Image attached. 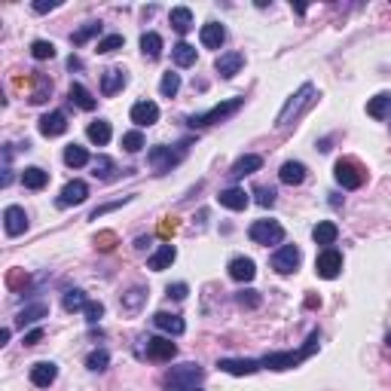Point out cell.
Instances as JSON below:
<instances>
[{
  "mask_svg": "<svg viewBox=\"0 0 391 391\" xmlns=\"http://www.w3.org/2000/svg\"><path fill=\"white\" fill-rule=\"evenodd\" d=\"M10 336H12V330H10V327H3V330H0V345H3V342H10Z\"/></svg>",
  "mask_w": 391,
  "mask_h": 391,
  "instance_id": "57",
  "label": "cell"
},
{
  "mask_svg": "<svg viewBox=\"0 0 391 391\" xmlns=\"http://www.w3.org/2000/svg\"><path fill=\"white\" fill-rule=\"evenodd\" d=\"M247 236H251L254 245H282L284 242V226L278 224V220H254L251 230H247Z\"/></svg>",
  "mask_w": 391,
  "mask_h": 391,
  "instance_id": "7",
  "label": "cell"
},
{
  "mask_svg": "<svg viewBox=\"0 0 391 391\" xmlns=\"http://www.w3.org/2000/svg\"><path fill=\"white\" fill-rule=\"evenodd\" d=\"M254 196H257V205H263V208H272L275 205V199H278V193L272 190V187H257Z\"/></svg>",
  "mask_w": 391,
  "mask_h": 391,
  "instance_id": "50",
  "label": "cell"
},
{
  "mask_svg": "<svg viewBox=\"0 0 391 391\" xmlns=\"http://www.w3.org/2000/svg\"><path fill=\"white\" fill-rule=\"evenodd\" d=\"M43 340V327H34V330H28V334H25V345H37Z\"/></svg>",
  "mask_w": 391,
  "mask_h": 391,
  "instance_id": "54",
  "label": "cell"
},
{
  "mask_svg": "<svg viewBox=\"0 0 391 391\" xmlns=\"http://www.w3.org/2000/svg\"><path fill=\"white\" fill-rule=\"evenodd\" d=\"M34 83H37V86H34V92H31L28 101L31 104H43L52 95V80H49V77H43V74H34Z\"/></svg>",
  "mask_w": 391,
  "mask_h": 391,
  "instance_id": "37",
  "label": "cell"
},
{
  "mask_svg": "<svg viewBox=\"0 0 391 391\" xmlns=\"http://www.w3.org/2000/svg\"><path fill=\"white\" fill-rule=\"evenodd\" d=\"M6 288L10 291H25L28 288V272L25 269H10L6 272Z\"/></svg>",
  "mask_w": 391,
  "mask_h": 391,
  "instance_id": "46",
  "label": "cell"
},
{
  "mask_svg": "<svg viewBox=\"0 0 391 391\" xmlns=\"http://www.w3.org/2000/svg\"><path fill=\"white\" fill-rule=\"evenodd\" d=\"M37 129H40L43 138H58V135L68 132V116L62 113V110H52V113L40 116V122H37Z\"/></svg>",
  "mask_w": 391,
  "mask_h": 391,
  "instance_id": "13",
  "label": "cell"
},
{
  "mask_svg": "<svg viewBox=\"0 0 391 391\" xmlns=\"http://www.w3.org/2000/svg\"><path fill=\"white\" fill-rule=\"evenodd\" d=\"M22 184L28 187V190H43V187L49 184V172H43V168L31 165L22 172Z\"/></svg>",
  "mask_w": 391,
  "mask_h": 391,
  "instance_id": "34",
  "label": "cell"
},
{
  "mask_svg": "<svg viewBox=\"0 0 391 391\" xmlns=\"http://www.w3.org/2000/svg\"><path fill=\"white\" fill-rule=\"evenodd\" d=\"M242 64H245L242 52H224V55H217V62H214V70H217L224 80H232V77L242 70Z\"/></svg>",
  "mask_w": 391,
  "mask_h": 391,
  "instance_id": "19",
  "label": "cell"
},
{
  "mask_svg": "<svg viewBox=\"0 0 391 391\" xmlns=\"http://www.w3.org/2000/svg\"><path fill=\"white\" fill-rule=\"evenodd\" d=\"M217 202L224 208H230V211H245V208L251 205V199H247V193L242 190V187H226V190H220Z\"/></svg>",
  "mask_w": 391,
  "mask_h": 391,
  "instance_id": "21",
  "label": "cell"
},
{
  "mask_svg": "<svg viewBox=\"0 0 391 391\" xmlns=\"http://www.w3.org/2000/svg\"><path fill=\"white\" fill-rule=\"evenodd\" d=\"M86 303H89V299H86V293H83L80 288H74V291H68V293H64V299H62V309H64V312H83V309H86Z\"/></svg>",
  "mask_w": 391,
  "mask_h": 391,
  "instance_id": "38",
  "label": "cell"
},
{
  "mask_svg": "<svg viewBox=\"0 0 391 391\" xmlns=\"http://www.w3.org/2000/svg\"><path fill=\"white\" fill-rule=\"evenodd\" d=\"M174 232H178V220H174V217H165V220L159 224V236H162V239H172Z\"/></svg>",
  "mask_w": 391,
  "mask_h": 391,
  "instance_id": "53",
  "label": "cell"
},
{
  "mask_svg": "<svg viewBox=\"0 0 391 391\" xmlns=\"http://www.w3.org/2000/svg\"><path fill=\"white\" fill-rule=\"evenodd\" d=\"M107 364H110V355L104 349H95L92 355L86 358V367L92 370V373H101V370H107Z\"/></svg>",
  "mask_w": 391,
  "mask_h": 391,
  "instance_id": "45",
  "label": "cell"
},
{
  "mask_svg": "<svg viewBox=\"0 0 391 391\" xmlns=\"http://www.w3.org/2000/svg\"><path fill=\"white\" fill-rule=\"evenodd\" d=\"M132 202V196H122L120 202H107V205H101V208H95L92 214H89V220H98V217H104V214H110V211H116V208H122V205H129Z\"/></svg>",
  "mask_w": 391,
  "mask_h": 391,
  "instance_id": "49",
  "label": "cell"
},
{
  "mask_svg": "<svg viewBox=\"0 0 391 391\" xmlns=\"http://www.w3.org/2000/svg\"><path fill=\"white\" fill-rule=\"evenodd\" d=\"M386 345H388V349H391V334H388V336H386Z\"/></svg>",
  "mask_w": 391,
  "mask_h": 391,
  "instance_id": "59",
  "label": "cell"
},
{
  "mask_svg": "<svg viewBox=\"0 0 391 391\" xmlns=\"http://www.w3.org/2000/svg\"><path fill=\"white\" fill-rule=\"evenodd\" d=\"M205 379V370L199 364H180L172 367L165 373V388L168 391H180V388H199V382Z\"/></svg>",
  "mask_w": 391,
  "mask_h": 391,
  "instance_id": "4",
  "label": "cell"
},
{
  "mask_svg": "<svg viewBox=\"0 0 391 391\" xmlns=\"http://www.w3.org/2000/svg\"><path fill=\"white\" fill-rule=\"evenodd\" d=\"M126 46V37L122 34H107V37H101V40H98V52H101V55H107V52H116V49H122Z\"/></svg>",
  "mask_w": 391,
  "mask_h": 391,
  "instance_id": "41",
  "label": "cell"
},
{
  "mask_svg": "<svg viewBox=\"0 0 391 391\" xmlns=\"http://www.w3.org/2000/svg\"><path fill=\"white\" fill-rule=\"evenodd\" d=\"M55 0H49V3H46V0H37V3L34 6H31V10H34V12H40V16H43V12H49V10H55Z\"/></svg>",
  "mask_w": 391,
  "mask_h": 391,
  "instance_id": "55",
  "label": "cell"
},
{
  "mask_svg": "<svg viewBox=\"0 0 391 391\" xmlns=\"http://www.w3.org/2000/svg\"><path fill=\"white\" fill-rule=\"evenodd\" d=\"M226 269H230L232 282H245V284L254 282V275H257V263H254L251 257H232Z\"/></svg>",
  "mask_w": 391,
  "mask_h": 391,
  "instance_id": "20",
  "label": "cell"
},
{
  "mask_svg": "<svg viewBox=\"0 0 391 391\" xmlns=\"http://www.w3.org/2000/svg\"><path fill=\"white\" fill-rule=\"evenodd\" d=\"M178 355V345L165 336H150L147 340V358L150 361H172Z\"/></svg>",
  "mask_w": 391,
  "mask_h": 391,
  "instance_id": "16",
  "label": "cell"
},
{
  "mask_svg": "<svg viewBox=\"0 0 391 391\" xmlns=\"http://www.w3.org/2000/svg\"><path fill=\"white\" fill-rule=\"evenodd\" d=\"M299 263H303V254H299L297 245H282L275 254H272V269H275L278 275H291V272H297Z\"/></svg>",
  "mask_w": 391,
  "mask_h": 391,
  "instance_id": "8",
  "label": "cell"
},
{
  "mask_svg": "<svg viewBox=\"0 0 391 391\" xmlns=\"http://www.w3.org/2000/svg\"><path fill=\"white\" fill-rule=\"evenodd\" d=\"M168 22H172V28L178 31V34H190V31H193V12H190V6H174V10L168 12Z\"/></svg>",
  "mask_w": 391,
  "mask_h": 391,
  "instance_id": "27",
  "label": "cell"
},
{
  "mask_svg": "<svg viewBox=\"0 0 391 391\" xmlns=\"http://www.w3.org/2000/svg\"><path fill=\"white\" fill-rule=\"evenodd\" d=\"M31 55H34L37 62L55 58V43H52V40H34V43H31Z\"/></svg>",
  "mask_w": 391,
  "mask_h": 391,
  "instance_id": "43",
  "label": "cell"
},
{
  "mask_svg": "<svg viewBox=\"0 0 391 391\" xmlns=\"http://www.w3.org/2000/svg\"><path fill=\"white\" fill-rule=\"evenodd\" d=\"M153 327L162 330V334H168V336H180L187 330V321L180 315H174V312H156Z\"/></svg>",
  "mask_w": 391,
  "mask_h": 391,
  "instance_id": "14",
  "label": "cell"
},
{
  "mask_svg": "<svg viewBox=\"0 0 391 391\" xmlns=\"http://www.w3.org/2000/svg\"><path fill=\"white\" fill-rule=\"evenodd\" d=\"M147 245H150V239H144V236H141V239H135V247H138V251H144Z\"/></svg>",
  "mask_w": 391,
  "mask_h": 391,
  "instance_id": "58",
  "label": "cell"
},
{
  "mask_svg": "<svg viewBox=\"0 0 391 391\" xmlns=\"http://www.w3.org/2000/svg\"><path fill=\"white\" fill-rule=\"evenodd\" d=\"M141 52H144L147 62H156V58L162 55V37L156 34V31H147V34L141 37Z\"/></svg>",
  "mask_w": 391,
  "mask_h": 391,
  "instance_id": "35",
  "label": "cell"
},
{
  "mask_svg": "<svg viewBox=\"0 0 391 391\" xmlns=\"http://www.w3.org/2000/svg\"><path fill=\"white\" fill-rule=\"evenodd\" d=\"M168 297H172V299H187V293H190V288H187V284L184 282H174V284H168Z\"/></svg>",
  "mask_w": 391,
  "mask_h": 391,
  "instance_id": "52",
  "label": "cell"
},
{
  "mask_svg": "<svg viewBox=\"0 0 391 391\" xmlns=\"http://www.w3.org/2000/svg\"><path fill=\"white\" fill-rule=\"evenodd\" d=\"M217 367L230 376H254L257 370H263V361H254V358H220Z\"/></svg>",
  "mask_w": 391,
  "mask_h": 391,
  "instance_id": "10",
  "label": "cell"
},
{
  "mask_svg": "<svg viewBox=\"0 0 391 391\" xmlns=\"http://www.w3.org/2000/svg\"><path fill=\"white\" fill-rule=\"evenodd\" d=\"M98 34H101V22H86L74 37H70V43H74V46H83V43L92 40V37H98Z\"/></svg>",
  "mask_w": 391,
  "mask_h": 391,
  "instance_id": "40",
  "label": "cell"
},
{
  "mask_svg": "<svg viewBox=\"0 0 391 391\" xmlns=\"http://www.w3.org/2000/svg\"><path fill=\"white\" fill-rule=\"evenodd\" d=\"M236 303L245 306V309H257V306H260V293L257 291H239L236 293Z\"/></svg>",
  "mask_w": 391,
  "mask_h": 391,
  "instance_id": "51",
  "label": "cell"
},
{
  "mask_svg": "<svg viewBox=\"0 0 391 391\" xmlns=\"http://www.w3.org/2000/svg\"><path fill=\"white\" fill-rule=\"evenodd\" d=\"M334 178L342 190H358L367 180V172H364V165L358 159H340L334 165Z\"/></svg>",
  "mask_w": 391,
  "mask_h": 391,
  "instance_id": "6",
  "label": "cell"
},
{
  "mask_svg": "<svg viewBox=\"0 0 391 391\" xmlns=\"http://www.w3.org/2000/svg\"><path fill=\"white\" fill-rule=\"evenodd\" d=\"M64 165H68V168L89 165V150L80 147V144H68V147H64Z\"/></svg>",
  "mask_w": 391,
  "mask_h": 391,
  "instance_id": "36",
  "label": "cell"
},
{
  "mask_svg": "<svg viewBox=\"0 0 391 391\" xmlns=\"http://www.w3.org/2000/svg\"><path fill=\"white\" fill-rule=\"evenodd\" d=\"M95 165V178H101V180H110L113 178V172H116V165H113V159H110V156H98V159L92 162Z\"/></svg>",
  "mask_w": 391,
  "mask_h": 391,
  "instance_id": "44",
  "label": "cell"
},
{
  "mask_svg": "<svg viewBox=\"0 0 391 391\" xmlns=\"http://www.w3.org/2000/svg\"><path fill=\"white\" fill-rule=\"evenodd\" d=\"M126 83H129V74L122 68H107L101 74V95L104 98H110V95H116V92H122L126 89Z\"/></svg>",
  "mask_w": 391,
  "mask_h": 391,
  "instance_id": "15",
  "label": "cell"
},
{
  "mask_svg": "<svg viewBox=\"0 0 391 391\" xmlns=\"http://www.w3.org/2000/svg\"><path fill=\"white\" fill-rule=\"evenodd\" d=\"M110 135H113V129H110L107 120H95V122H89V129H86V138L92 141V144H98V147L107 144Z\"/></svg>",
  "mask_w": 391,
  "mask_h": 391,
  "instance_id": "32",
  "label": "cell"
},
{
  "mask_svg": "<svg viewBox=\"0 0 391 391\" xmlns=\"http://www.w3.org/2000/svg\"><path fill=\"white\" fill-rule=\"evenodd\" d=\"M278 178H282V184H288V187H299L306 180V165L303 162H284L282 165V172H278Z\"/></svg>",
  "mask_w": 391,
  "mask_h": 391,
  "instance_id": "28",
  "label": "cell"
},
{
  "mask_svg": "<svg viewBox=\"0 0 391 391\" xmlns=\"http://www.w3.org/2000/svg\"><path fill=\"white\" fill-rule=\"evenodd\" d=\"M147 303V288H132L129 293H122V299H120V309L122 312H129V315H138L141 312V306Z\"/></svg>",
  "mask_w": 391,
  "mask_h": 391,
  "instance_id": "26",
  "label": "cell"
},
{
  "mask_svg": "<svg viewBox=\"0 0 391 391\" xmlns=\"http://www.w3.org/2000/svg\"><path fill=\"white\" fill-rule=\"evenodd\" d=\"M260 168H263V156H257V153H245V156H239V159L232 162L230 178H232V180H242V178H247V174L260 172Z\"/></svg>",
  "mask_w": 391,
  "mask_h": 391,
  "instance_id": "17",
  "label": "cell"
},
{
  "mask_svg": "<svg viewBox=\"0 0 391 391\" xmlns=\"http://www.w3.org/2000/svg\"><path fill=\"white\" fill-rule=\"evenodd\" d=\"M132 122L138 129H144V126H153V122H159V104H153V101H138V104H132Z\"/></svg>",
  "mask_w": 391,
  "mask_h": 391,
  "instance_id": "18",
  "label": "cell"
},
{
  "mask_svg": "<svg viewBox=\"0 0 391 391\" xmlns=\"http://www.w3.org/2000/svg\"><path fill=\"white\" fill-rule=\"evenodd\" d=\"M242 104H245V98H242V95H236V98H230V101H220V104H214V107H211V110H205V113H193L187 122H190L193 129L217 126V122L230 120L232 113H239V110H242Z\"/></svg>",
  "mask_w": 391,
  "mask_h": 391,
  "instance_id": "2",
  "label": "cell"
},
{
  "mask_svg": "<svg viewBox=\"0 0 391 391\" xmlns=\"http://www.w3.org/2000/svg\"><path fill=\"white\" fill-rule=\"evenodd\" d=\"M55 379H58V367L52 361H40V364H34V367H31V386L49 388Z\"/></svg>",
  "mask_w": 391,
  "mask_h": 391,
  "instance_id": "22",
  "label": "cell"
},
{
  "mask_svg": "<svg viewBox=\"0 0 391 391\" xmlns=\"http://www.w3.org/2000/svg\"><path fill=\"white\" fill-rule=\"evenodd\" d=\"M199 40H202V46H205V49H220V46H224V40H226V28L220 22L202 25Z\"/></svg>",
  "mask_w": 391,
  "mask_h": 391,
  "instance_id": "23",
  "label": "cell"
},
{
  "mask_svg": "<svg viewBox=\"0 0 391 391\" xmlns=\"http://www.w3.org/2000/svg\"><path fill=\"white\" fill-rule=\"evenodd\" d=\"M367 113L373 116V120H386V116H391V92H379V95L370 98Z\"/></svg>",
  "mask_w": 391,
  "mask_h": 391,
  "instance_id": "30",
  "label": "cell"
},
{
  "mask_svg": "<svg viewBox=\"0 0 391 391\" xmlns=\"http://www.w3.org/2000/svg\"><path fill=\"white\" fill-rule=\"evenodd\" d=\"M3 230L6 236H22L25 230H28V214H25L22 205H6L3 208Z\"/></svg>",
  "mask_w": 391,
  "mask_h": 391,
  "instance_id": "12",
  "label": "cell"
},
{
  "mask_svg": "<svg viewBox=\"0 0 391 391\" xmlns=\"http://www.w3.org/2000/svg\"><path fill=\"white\" fill-rule=\"evenodd\" d=\"M312 101H315V86H312V83H303V86L297 89V95H291V101L282 107V113H278L275 126H278V129L291 126V120H297V116H299V110H303V107H309Z\"/></svg>",
  "mask_w": 391,
  "mask_h": 391,
  "instance_id": "5",
  "label": "cell"
},
{
  "mask_svg": "<svg viewBox=\"0 0 391 391\" xmlns=\"http://www.w3.org/2000/svg\"><path fill=\"white\" fill-rule=\"evenodd\" d=\"M46 315H49V306H46V303L25 306V309L18 312L16 324H18V327H28V324H37V321H40V318H46Z\"/></svg>",
  "mask_w": 391,
  "mask_h": 391,
  "instance_id": "29",
  "label": "cell"
},
{
  "mask_svg": "<svg viewBox=\"0 0 391 391\" xmlns=\"http://www.w3.org/2000/svg\"><path fill=\"white\" fill-rule=\"evenodd\" d=\"M86 199H89V184H86V180H68L64 190L58 193L55 205L58 208H70V205H83Z\"/></svg>",
  "mask_w": 391,
  "mask_h": 391,
  "instance_id": "11",
  "label": "cell"
},
{
  "mask_svg": "<svg viewBox=\"0 0 391 391\" xmlns=\"http://www.w3.org/2000/svg\"><path fill=\"white\" fill-rule=\"evenodd\" d=\"M95 247H98V251H104V254H110L116 247V232H110V230L98 232V236H95Z\"/></svg>",
  "mask_w": 391,
  "mask_h": 391,
  "instance_id": "47",
  "label": "cell"
},
{
  "mask_svg": "<svg viewBox=\"0 0 391 391\" xmlns=\"http://www.w3.org/2000/svg\"><path fill=\"white\" fill-rule=\"evenodd\" d=\"M122 150H126V153H141V150H144V135H141V129L122 135Z\"/></svg>",
  "mask_w": 391,
  "mask_h": 391,
  "instance_id": "42",
  "label": "cell"
},
{
  "mask_svg": "<svg viewBox=\"0 0 391 391\" xmlns=\"http://www.w3.org/2000/svg\"><path fill=\"white\" fill-rule=\"evenodd\" d=\"M184 156H187V144H178V147L156 144V147H150L147 162L153 165L156 174H165V172H172L174 165H180V162H184Z\"/></svg>",
  "mask_w": 391,
  "mask_h": 391,
  "instance_id": "3",
  "label": "cell"
},
{
  "mask_svg": "<svg viewBox=\"0 0 391 391\" xmlns=\"http://www.w3.org/2000/svg\"><path fill=\"white\" fill-rule=\"evenodd\" d=\"M178 260V247L174 245H162L156 254H150L147 257V269H153V272H162V269H168V266Z\"/></svg>",
  "mask_w": 391,
  "mask_h": 391,
  "instance_id": "24",
  "label": "cell"
},
{
  "mask_svg": "<svg viewBox=\"0 0 391 391\" xmlns=\"http://www.w3.org/2000/svg\"><path fill=\"white\" fill-rule=\"evenodd\" d=\"M159 92L162 98H174L180 92V74H174V70H168V74H162L159 80Z\"/></svg>",
  "mask_w": 391,
  "mask_h": 391,
  "instance_id": "39",
  "label": "cell"
},
{
  "mask_svg": "<svg viewBox=\"0 0 391 391\" xmlns=\"http://www.w3.org/2000/svg\"><path fill=\"white\" fill-rule=\"evenodd\" d=\"M83 315H86L89 324H98L104 318V303H98V299H89L86 309H83Z\"/></svg>",
  "mask_w": 391,
  "mask_h": 391,
  "instance_id": "48",
  "label": "cell"
},
{
  "mask_svg": "<svg viewBox=\"0 0 391 391\" xmlns=\"http://www.w3.org/2000/svg\"><path fill=\"white\" fill-rule=\"evenodd\" d=\"M318 340H321V334L312 330L303 349H297V351H272V355L263 358V367L266 370H293V367H299V364H303L312 351H318Z\"/></svg>",
  "mask_w": 391,
  "mask_h": 391,
  "instance_id": "1",
  "label": "cell"
},
{
  "mask_svg": "<svg viewBox=\"0 0 391 391\" xmlns=\"http://www.w3.org/2000/svg\"><path fill=\"white\" fill-rule=\"evenodd\" d=\"M68 98H70V104H74V107H80V110H95L98 107V98L89 92L83 83H74V86L68 89Z\"/></svg>",
  "mask_w": 391,
  "mask_h": 391,
  "instance_id": "25",
  "label": "cell"
},
{
  "mask_svg": "<svg viewBox=\"0 0 391 391\" xmlns=\"http://www.w3.org/2000/svg\"><path fill=\"white\" fill-rule=\"evenodd\" d=\"M315 272H318V278H327V282L336 278L342 272V254L336 247H324L315 257Z\"/></svg>",
  "mask_w": 391,
  "mask_h": 391,
  "instance_id": "9",
  "label": "cell"
},
{
  "mask_svg": "<svg viewBox=\"0 0 391 391\" xmlns=\"http://www.w3.org/2000/svg\"><path fill=\"white\" fill-rule=\"evenodd\" d=\"M68 68H70V70H80V68H83V62H80L77 55H70V58H68Z\"/></svg>",
  "mask_w": 391,
  "mask_h": 391,
  "instance_id": "56",
  "label": "cell"
},
{
  "mask_svg": "<svg viewBox=\"0 0 391 391\" xmlns=\"http://www.w3.org/2000/svg\"><path fill=\"white\" fill-rule=\"evenodd\" d=\"M180 391H202V388H180Z\"/></svg>",
  "mask_w": 391,
  "mask_h": 391,
  "instance_id": "60",
  "label": "cell"
},
{
  "mask_svg": "<svg viewBox=\"0 0 391 391\" xmlns=\"http://www.w3.org/2000/svg\"><path fill=\"white\" fill-rule=\"evenodd\" d=\"M336 236H340V230H336L334 220H321V224H318L315 230H312V239H315V245H324V247L334 245Z\"/></svg>",
  "mask_w": 391,
  "mask_h": 391,
  "instance_id": "31",
  "label": "cell"
},
{
  "mask_svg": "<svg viewBox=\"0 0 391 391\" xmlns=\"http://www.w3.org/2000/svg\"><path fill=\"white\" fill-rule=\"evenodd\" d=\"M172 58H174V64H178V68H193V64H196V46H190L187 40L174 43V46H172Z\"/></svg>",
  "mask_w": 391,
  "mask_h": 391,
  "instance_id": "33",
  "label": "cell"
}]
</instances>
